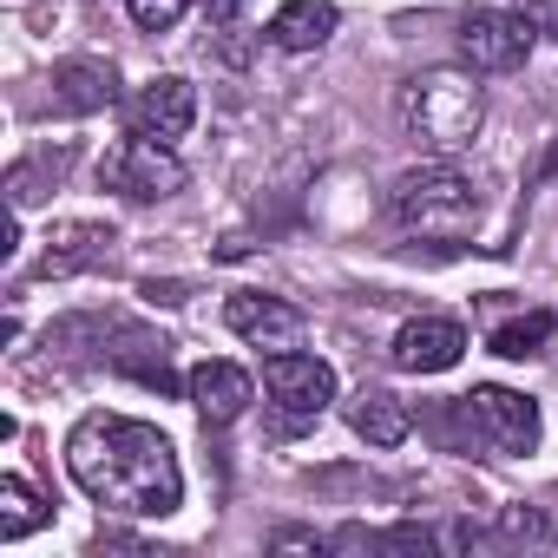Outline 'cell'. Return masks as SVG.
I'll list each match as a JSON object with an SVG mask.
<instances>
[{
    "label": "cell",
    "instance_id": "obj_13",
    "mask_svg": "<svg viewBox=\"0 0 558 558\" xmlns=\"http://www.w3.org/2000/svg\"><path fill=\"white\" fill-rule=\"evenodd\" d=\"M112 223H53L47 250H40V276H73V269H93L106 250H112Z\"/></svg>",
    "mask_w": 558,
    "mask_h": 558
},
{
    "label": "cell",
    "instance_id": "obj_15",
    "mask_svg": "<svg viewBox=\"0 0 558 558\" xmlns=\"http://www.w3.org/2000/svg\"><path fill=\"white\" fill-rule=\"evenodd\" d=\"M53 99L66 112H99V106L119 99V73L106 60H60L53 66Z\"/></svg>",
    "mask_w": 558,
    "mask_h": 558
},
{
    "label": "cell",
    "instance_id": "obj_2",
    "mask_svg": "<svg viewBox=\"0 0 558 558\" xmlns=\"http://www.w3.org/2000/svg\"><path fill=\"white\" fill-rule=\"evenodd\" d=\"M395 112H401V132L421 145V151H466L486 125V93L466 80V73H414L401 80L395 93Z\"/></svg>",
    "mask_w": 558,
    "mask_h": 558
},
{
    "label": "cell",
    "instance_id": "obj_7",
    "mask_svg": "<svg viewBox=\"0 0 558 558\" xmlns=\"http://www.w3.org/2000/svg\"><path fill=\"white\" fill-rule=\"evenodd\" d=\"M532 21L525 14H506V8H480L460 21V60L473 73H512L532 60Z\"/></svg>",
    "mask_w": 558,
    "mask_h": 558
},
{
    "label": "cell",
    "instance_id": "obj_16",
    "mask_svg": "<svg viewBox=\"0 0 558 558\" xmlns=\"http://www.w3.org/2000/svg\"><path fill=\"white\" fill-rule=\"evenodd\" d=\"M53 519V506L21 480V473H8V480H0V538H8V545H21L27 532H40Z\"/></svg>",
    "mask_w": 558,
    "mask_h": 558
},
{
    "label": "cell",
    "instance_id": "obj_8",
    "mask_svg": "<svg viewBox=\"0 0 558 558\" xmlns=\"http://www.w3.org/2000/svg\"><path fill=\"white\" fill-rule=\"evenodd\" d=\"M223 323H230V336H243L250 349H269V355L303 342V310L283 296H263V290H236L223 303Z\"/></svg>",
    "mask_w": 558,
    "mask_h": 558
},
{
    "label": "cell",
    "instance_id": "obj_3",
    "mask_svg": "<svg viewBox=\"0 0 558 558\" xmlns=\"http://www.w3.org/2000/svg\"><path fill=\"white\" fill-rule=\"evenodd\" d=\"M395 217H401V230H414V236L460 243V236L473 230V217H480V197H473V184H466L453 165H421V171H408V178L395 184Z\"/></svg>",
    "mask_w": 558,
    "mask_h": 558
},
{
    "label": "cell",
    "instance_id": "obj_1",
    "mask_svg": "<svg viewBox=\"0 0 558 558\" xmlns=\"http://www.w3.org/2000/svg\"><path fill=\"white\" fill-rule=\"evenodd\" d=\"M66 473L73 486L106 506V512H138V519H165L184 506V466L178 447L151 427V421H125V414H86L66 434Z\"/></svg>",
    "mask_w": 558,
    "mask_h": 558
},
{
    "label": "cell",
    "instance_id": "obj_9",
    "mask_svg": "<svg viewBox=\"0 0 558 558\" xmlns=\"http://www.w3.org/2000/svg\"><path fill=\"white\" fill-rule=\"evenodd\" d=\"M132 125H138L145 138H158V145H178V138L197 125V86L178 80V73L138 86V99H132Z\"/></svg>",
    "mask_w": 558,
    "mask_h": 558
},
{
    "label": "cell",
    "instance_id": "obj_14",
    "mask_svg": "<svg viewBox=\"0 0 558 558\" xmlns=\"http://www.w3.org/2000/svg\"><path fill=\"white\" fill-rule=\"evenodd\" d=\"M349 427H355L368 447H401V440L414 434V414H408L401 395H388V388H362V395L349 401Z\"/></svg>",
    "mask_w": 558,
    "mask_h": 558
},
{
    "label": "cell",
    "instance_id": "obj_5",
    "mask_svg": "<svg viewBox=\"0 0 558 558\" xmlns=\"http://www.w3.org/2000/svg\"><path fill=\"white\" fill-rule=\"evenodd\" d=\"M99 184H106V191H119V197H132V204H158V197L184 191V165L171 158V145H158V138L132 132V138H119V145L106 151Z\"/></svg>",
    "mask_w": 558,
    "mask_h": 558
},
{
    "label": "cell",
    "instance_id": "obj_10",
    "mask_svg": "<svg viewBox=\"0 0 558 558\" xmlns=\"http://www.w3.org/2000/svg\"><path fill=\"white\" fill-rule=\"evenodd\" d=\"M395 368H408V375H447L460 355H466V329L453 323V316H414L401 336H395Z\"/></svg>",
    "mask_w": 558,
    "mask_h": 558
},
{
    "label": "cell",
    "instance_id": "obj_19",
    "mask_svg": "<svg viewBox=\"0 0 558 558\" xmlns=\"http://www.w3.org/2000/svg\"><path fill=\"white\" fill-rule=\"evenodd\" d=\"M236 8H243V0H204V21H210V27H230Z\"/></svg>",
    "mask_w": 558,
    "mask_h": 558
},
{
    "label": "cell",
    "instance_id": "obj_4",
    "mask_svg": "<svg viewBox=\"0 0 558 558\" xmlns=\"http://www.w3.org/2000/svg\"><path fill=\"white\" fill-rule=\"evenodd\" d=\"M263 388H269L276 427L296 434V427L323 421V408L336 401V368H329V362H316V355L283 349V355H269V362H263Z\"/></svg>",
    "mask_w": 558,
    "mask_h": 558
},
{
    "label": "cell",
    "instance_id": "obj_20",
    "mask_svg": "<svg viewBox=\"0 0 558 558\" xmlns=\"http://www.w3.org/2000/svg\"><path fill=\"white\" fill-rule=\"evenodd\" d=\"M525 8H545V0H525Z\"/></svg>",
    "mask_w": 558,
    "mask_h": 558
},
{
    "label": "cell",
    "instance_id": "obj_6",
    "mask_svg": "<svg viewBox=\"0 0 558 558\" xmlns=\"http://www.w3.org/2000/svg\"><path fill=\"white\" fill-rule=\"evenodd\" d=\"M460 401H466V427H473V440L486 453H532L538 447V401L532 395L486 381V388H473Z\"/></svg>",
    "mask_w": 558,
    "mask_h": 558
},
{
    "label": "cell",
    "instance_id": "obj_17",
    "mask_svg": "<svg viewBox=\"0 0 558 558\" xmlns=\"http://www.w3.org/2000/svg\"><path fill=\"white\" fill-rule=\"evenodd\" d=\"M545 342H551V316H545V310H532V316L493 329V355H506V362H525V355H538Z\"/></svg>",
    "mask_w": 558,
    "mask_h": 558
},
{
    "label": "cell",
    "instance_id": "obj_18",
    "mask_svg": "<svg viewBox=\"0 0 558 558\" xmlns=\"http://www.w3.org/2000/svg\"><path fill=\"white\" fill-rule=\"evenodd\" d=\"M132 8V21L145 27V34H171L184 14H191V0H125Z\"/></svg>",
    "mask_w": 558,
    "mask_h": 558
},
{
    "label": "cell",
    "instance_id": "obj_11",
    "mask_svg": "<svg viewBox=\"0 0 558 558\" xmlns=\"http://www.w3.org/2000/svg\"><path fill=\"white\" fill-rule=\"evenodd\" d=\"M250 401H256V388H250V375H243L236 362H197V368H191V408L204 414V427L243 421Z\"/></svg>",
    "mask_w": 558,
    "mask_h": 558
},
{
    "label": "cell",
    "instance_id": "obj_12",
    "mask_svg": "<svg viewBox=\"0 0 558 558\" xmlns=\"http://www.w3.org/2000/svg\"><path fill=\"white\" fill-rule=\"evenodd\" d=\"M336 34V0H283L269 14V47L283 53H316Z\"/></svg>",
    "mask_w": 558,
    "mask_h": 558
}]
</instances>
